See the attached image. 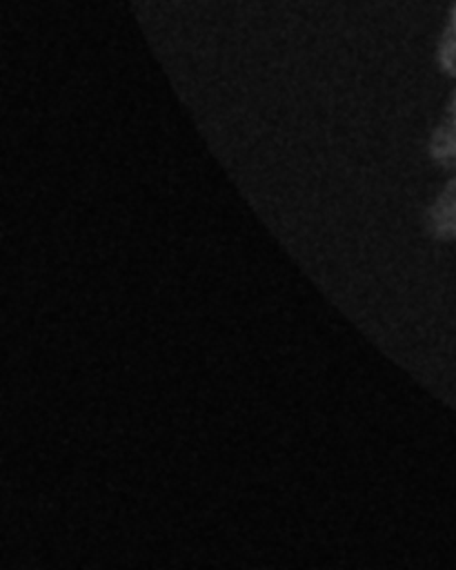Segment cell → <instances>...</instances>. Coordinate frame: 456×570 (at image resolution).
Listing matches in <instances>:
<instances>
[{"label":"cell","instance_id":"cell-1","mask_svg":"<svg viewBox=\"0 0 456 570\" xmlns=\"http://www.w3.org/2000/svg\"><path fill=\"white\" fill-rule=\"evenodd\" d=\"M425 229L436 240H456V176L427 207Z\"/></svg>","mask_w":456,"mask_h":570},{"label":"cell","instance_id":"cell-2","mask_svg":"<svg viewBox=\"0 0 456 570\" xmlns=\"http://www.w3.org/2000/svg\"><path fill=\"white\" fill-rule=\"evenodd\" d=\"M429 156L445 169H456V94L447 105L445 116L429 136Z\"/></svg>","mask_w":456,"mask_h":570},{"label":"cell","instance_id":"cell-3","mask_svg":"<svg viewBox=\"0 0 456 570\" xmlns=\"http://www.w3.org/2000/svg\"><path fill=\"white\" fill-rule=\"evenodd\" d=\"M436 62L445 76L456 78V0L449 9L447 22H445L438 45H436Z\"/></svg>","mask_w":456,"mask_h":570}]
</instances>
